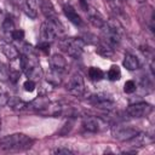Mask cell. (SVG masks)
I'll use <instances>...</instances> for the list:
<instances>
[{
  "label": "cell",
  "instance_id": "cell-10",
  "mask_svg": "<svg viewBox=\"0 0 155 155\" xmlns=\"http://www.w3.org/2000/svg\"><path fill=\"white\" fill-rule=\"evenodd\" d=\"M50 67H51L52 70L63 73L67 69V61H65V58L62 54L54 53L50 58Z\"/></svg>",
  "mask_w": 155,
  "mask_h": 155
},
{
  "label": "cell",
  "instance_id": "cell-7",
  "mask_svg": "<svg viewBox=\"0 0 155 155\" xmlns=\"http://www.w3.org/2000/svg\"><path fill=\"white\" fill-rule=\"evenodd\" d=\"M153 111V105L145 102H139V103H133L127 107L126 114L130 117H145Z\"/></svg>",
  "mask_w": 155,
  "mask_h": 155
},
{
  "label": "cell",
  "instance_id": "cell-4",
  "mask_svg": "<svg viewBox=\"0 0 155 155\" xmlns=\"http://www.w3.org/2000/svg\"><path fill=\"white\" fill-rule=\"evenodd\" d=\"M85 41L79 38H68L62 42L63 50L73 58H79L82 54Z\"/></svg>",
  "mask_w": 155,
  "mask_h": 155
},
{
  "label": "cell",
  "instance_id": "cell-24",
  "mask_svg": "<svg viewBox=\"0 0 155 155\" xmlns=\"http://www.w3.org/2000/svg\"><path fill=\"white\" fill-rule=\"evenodd\" d=\"M136 90H137V85H136V82H134L133 80H127V81L125 82V85H124V91H125L126 93H133Z\"/></svg>",
  "mask_w": 155,
  "mask_h": 155
},
{
  "label": "cell",
  "instance_id": "cell-26",
  "mask_svg": "<svg viewBox=\"0 0 155 155\" xmlns=\"http://www.w3.org/2000/svg\"><path fill=\"white\" fill-rule=\"evenodd\" d=\"M11 38L13 40H17V41H22L24 39V31L22 29H15L11 34Z\"/></svg>",
  "mask_w": 155,
  "mask_h": 155
},
{
  "label": "cell",
  "instance_id": "cell-18",
  "mask_svg": "<svg viewBox=\"0 0 155 155\" xmlns=\"http://www.w3.org/2000/svg\"><path fill=\"white\" fill-rule=\"evenodd\" d=\"M96 52H97L98 54L103 56V57H107V58H110V57H113V54H114L113 47L109 46L107 42L99 44V45L97 46V48H96Z\"/></svg>",
  "mask_w": 155,
  "mask_h": 155
},
{
  "label": "cell",
  "instance_id": "cell-28",
  "mask_svg": "<svg viewBox=\"0 0 155 155\" xmlns=\"http://www.w3.org/2000/svg\"><path fill=\"white\" fill-rule=\"evenodd\" d=\"M38 50H40V51H42V52H45V53H47L48 51H50V42H45V41H41L40 44H38Z\"/></svg>",
  "mask_w": 155,
  "mask_h": 155
},
{
  "label": "cell",
  "instance_id": "cell-25",
  "mask_svg": "<svg viewBox=\"0 0 155 155\" xmlns=\"http://www.w3.org/2000/svg\"><path fill=\"white\" fill-rule=\"evenodd\" d=\"M8 99H10L8 93H7L4 88H1V87H0V107L6 105V104H7V102H8Z\"/></svg>",
  "mask_w": 155,
  "mask_h": 155
},
{
  "label": "cell",
  "instance_id": "cell-16",
  "mask_svg": "<svg viewBox=\"0 0 155 155\" xmlns=\"http://www.w3.org/2000/svg\"><path fill=\"white\" fill-rule=\"evenodd\" d=\"M7 104L10 105V108L15 111H23L27 108H29V103L24 102L23 99L18 98V97H10Z\"/></svg>",
  "mask_w": 155,
  "mask_h": 155
},
{
  "label": "cell",
  "instance_id": "cell-17",
  "mask_svg": "<svg viewBox=\"0 0 155 155\" xmlns=\"http://www.w3.org/2000/svg\"><path fill=\"white\" fill-rule=\"evenodd\" d=\"M122 65L128 70H137L139 68V62L136 56H133L131 53H126L124 57V61H122Z\"/></svg>",
  "mask_w": 155,
  "mask_h": 155
},
{
  "label": "cell",
  "instance_id": "cell-21",
  "mask_svg": "<svg viewBox=\"0 0 155 155\" xmlns=\"http://www.w3.org/2000/svg\"><path fill=\"white\" fill-rule=\"evenodd\" d=\"M88 22L93 25V27H97V28H102L104 24H105V22H104V19L101 17V15H98V13H88Z\"/></svg>",
  "mask_w": 155,
  "mask_h": 155
},
{
  "label": "cell",
  "instance_id": "cell-22",
  "mask_svg": "<svg viewBox=\"0 0 155 155\" xmlns=\"http://www.w3.org/2000/svg\"><path fill=\"white\" fill-rule=\"evenodd\" d=\"M107 76H108V79L110 81H117V80H120V78H121L120 68L117 65H111L110 69L107 73Z\"/></svg>",
  "mask_w": 155,
  "mask_h": 155
},
{
  "label": "cell",
  "instance_id": "cell-27",
  "mask_svg": "<svg viewBox=\"0 0 155 155\" xmlns=\"http://www.w3.org/2000/svg\"><path fill=\"white\" fill-rule=\"evenodd\" d=\"M23 87H24V90H25L27 92H33V91L35 90V81L28 79V80L23 84Z\"/></svg>",
  "mask_w": 155,
  "mask_h": 155
},
{
  "label": "cell",
  "instance_id": "cell-29",
  "mask_svg": "<svg viewBox=\"0 0 155 155\" xmlns=\"http://www.w3.org/2000/svg\"><path fill=\"white\" fill-rule=\"evenodd\" d=\"M53 153L54 154H65V155H68V154H74V151L73 150H70V149H68V148H57V149H54L53 150Z\"/></svg>",
  "mask_w": 155,
  "mask_h": 155
},
{
  "label": "cell",
  "instance_id": "cell-1",
  "mask_svg": "<svg viewBox=\"0 0 155 155\" xmlns=\"http://www.w3.org/2000/svg\"><path fill=\"white\" fill-rule=\"evenodd\" d=\"M33 143L34 139H31L29 136L24 133H13L0 138V149L6 151H21L29 149Z\"/></svg>",
  "mask_w": 155,
  "mask_h": 155
},
{
  "label": "cell",
  "instance_id": "cell-6",
  "mask_svg": "<svg viewBox=\"0 0 155 155\" xmlns=\"http://www.w3.org/2000/svg\"><path fill=\"white\" fill-rule=\"evenodd\" d=\"M82 126L88 132L98 133L108 128V122L98 116H85L82 119Z\"/></svg>",
  "mask_w": 155,
  "mask_h": 155
},
{
  "label": "cell",
  "instance_id": "cell-20",
  "mask_svg": "<svg viewBox=\"0 0 155 155\" xmlns=\"http://www.w3.org/2000/svg\"><path fill=\"white\" fill-rule=\"evenodd\" d=\"M87 74H88V78H90L92 81H99V80H102V79L104 78L103 70H102L101 68H97V67H91V68H88Z\"/></svg>",
  "mask_w": 155,
  "mask_h": 155
},
{
  "label": "cell",
  "instance_id": "cell-14",
  "mask_svg": "<svg viewBox=\"0 0 155 155\" xmlns=\"http://www.w3.org/2000/svg\"><path fill=\"white\" fill-rule=\"evenodd\" d=\"M0 50H1V52H2L10 61H13V59H16V58L19 57L18 50L16 48V46H13V45L10 44V42H1V44H0Z\"/></svg>",
  "mask_w": 155,
  "mask_h": 155
},
{
  "label": "cell",
  "instance_id": "cell-8",
  "mask_svg": "<svg viewBox=\"0 0 155 155\" xmlns=\"http://www.w3.org/2000/svg\"><path fill=\"white\" fill-rule=\"evenodd\" d=\"M90 102L96 107V108H99V109H104V110H111L114 109L115 107V103H114V99L107 94V93H97V94H92L90 97Z\"/></svg>",
  "mask_w": 155,
  "mask_h": 155
},
{
  "label": "cell",
  "instance_id": "cell-5",
  "mask_svg": "<svg viewBox=\"0 0 155 155\" xmlns=\"http://www.w3.org/2000/svg\"><path fill=\"white\" fill-rule=\"evenodd\" d=\"M65 90H67L70 94H73V96H76V97L82 96L84 92H85L84 78H82L80 74H78V73L73 74V75L69 78V80L67 81V84H65Z\"/></svg>",
  "mask_w": 155,
  "mask_h": 155
},
{
  "label": "cell",
  "instance_id": "cell-19",
  "mask_svg": "<svg viewBox=\"0 0 155 155\" xmlns=\"http://www.w3.org/2000/svg\"><path fill=\"white\" fill-rule=\"evenodd\" d=\"M62 74L63 73H61V71H56V70L51 69V71L48 73V75L46 78V81L52 86H58L62 82Z\"/></svg>",
  "mask_w": 155,
  "mask_h": 155
},
{
  "label": "cell",
  "instance_id": "cell-2",
  "mask_svg": "<svg viewBox=\"0 0 155 155\" xmlns=\"http://www.w3.org/2000/svg\"><path fill=\"white\" fill-rule=\"evenodd\" d=\"M19 61H21V69L29 80L36 82L42 78L41 65L34 53H28V54L23 53L19 57Z\"/></svg>",
  "mask_w": 155,
  "mask_h": 155
},
{
  "label": "cell",
  "instance_id": "cell-32",
  "mask_svg": "<svg viewBox=\"0 0 155 155\" xmlns=\"http://www.w3.org/2000/svg\"><path fill=\"white\" fill-rule=\"evenodd\" d=\"M0 13H1V10H0Z\"/></svg>",
  "mask_w": 155,
  "mask_h": 155
},
{
  "label": "cell",
  "instance_id": "cell-23",
  "mask_svg": "<svg viewBox=\"0 0 155 155\" xmlns=\"http://www.w3.org/2000/svg\"><path fill=\"white\" fill-rule=\"evenodd\" d=\"M2 30H4L5 34H8L10 36H11L12 31L15 30V23H13V21H12L10 17H7V18L2 22Z\"/></svg>",
  "mask_w": 155,
  "mask_h": 155
},
{
  "label": "cell",
  "instance_id": "cell-15",
  "mask_svg": "<svg viewBox=\"0 0 155 155\" xmlns=\"http://www.w3.org/2000/svg\"><path fill=\"white\" fill-rule=\"evenodd\" d=\"M50 99L46 96H38L36 98H34L30 103H29V108H33L35 110H38L39 113H41L44 109L47 108V105L50 104Z\"/></svg>",
  "mask_w": 155,
  "mask_h": 155
},
{
  "label": "cell",
  "instance_id": "cell-12",
  "mask_svg": "<svg viewBox=\"0 0 155 155\" xmlns=\"http://www.w3.org/2000/svg\"><path fill=\"white\" fill-rule=\"evenodd\" d=\"M21 7L23 12L29 18H36L38 17V4L36 0H24L21 4Z\"/></svg>",
  "mask_w": 155,
  "mask_h": 155
},
{
  "label": "cell",
  "instance_id": "cell-13",
  "mask_svg": "<svg viewBox=\"0 0 155 155\" xmlns=\"http://www.w3.org/2000/svg\"><path fill=\"white\" fill-rule=\"evenodd\" d=\"M130 144V147H144V145H148L150 143H153V138L149 136V134H145V133H140L138 132L133 138H131L130 140H127Z\"/></svg>",
  "mask_w": 155,
  "mask_h": 155
},
{
  "label": "cell",
  "instance_id": "cell-30",
  "mask_svg": "<svg viewBox=\"0 0 155 155\" xmlns=\"http://www.w3.org/2000/svg\"><path fill=\"white\" fill-rule=\"evenodd\" d=\"M0 130H1V119H0Z\"/></svg>",
  "mask_w": 155,
  "mask_h": 155
},
{
  "label": "cell",
  "instance_id": "cell-11",
  "mask_svg": "<svg viewBox=\"0 0 155 155\" xmlns=\"http://www.w3.org/2000/svg\"><path fill=\"white\" fill-rule=\"evenodd\" d=\"M63 12H64L65 17H67L73 24L79 25V27H81V25L84 24V21L81 19L80 15L75 11V8H74L71 5H64V6H63Z\"/></svg>",
  "mask_w": 155,
  "mask_h": 155
},
{
  "label": "cell",
  "instance_id": "cell-31",
  "mask_svg": "<svg viewBox=\"0 0 155 155\" xmlns=\"http://www.w3.org/2000/svg\"><path fill=\"white\" fill-rule=\"evenodd\" d=\"M109 1H111V0H108V2H109Z\"/></svg>",
  "mask_w": 155,
  "mask_h": 155
},
{
  "label": "cell",
  "instance_id": "cell-9",
  "mask_svg": "<svg viewBox=\"0 0 155 155\" xmlns=\"http://www.w3.org/2000/svg\"><path fill=\"white\" fill-rule=\"evenodd\" d=\"M36 4L40 7L41 12L44 13V16L46 17L47 21L59 23L58 18H57V12H56V10H54V7L50 0H36Z\"/></svg>",
  "mask_w": 155,
  "mask_h": 155
},
{
  "label": "cell",
  "instance_id": "cell-3",
  "mask_svg": "<svg viewBox=\"0 0 155 155\" xmlns=\"http://www.w3.org/2000/svg\"><path fill=\"white\" fill-rule=\"evenodd\" d=\"M139 132V130L134 126H130V125H120L116 124L111 127V134L115 139L120 140V142H127L131 138H133L137 133Z\"/></svg>",
  "mask_w": 155,
  "mask_h": 155
}]
</instances>
